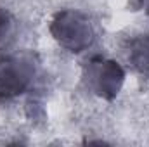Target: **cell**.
<instances>
[{
  "label": "cell",
  "instance_id": "cell-1",
  "mask_svg": "<svg viewBox=\"0 0 149 147\" xmlns=\"http://www.w3.org/2000/svg\"><path fill=\"white\" fill-rule=\"evenodd\" d=\"M52 33L63 45L70 47L73 52H80L92 40L88 23L81 19L78 14H71V12L59 14L57 21H54L52 24Z\"/></svg>",
  "mask_w": 149,
  "mask_h": 147
},
{
  "label": "cell",
  "instance_id": "cell-2",
  "mask_svg": "<svg viewBox=\"0 0 149 147\" xmlns=\"http://www.w3.org/2000/svg\"><path fill=\"white\" fill-rule=\"evenodd\" d=\"M31 76L30 62H23L19 59H9L0 62V95L12 97L21 94Z\"/></svg>",
  "mask_w": 149,
  "mask_h": 147
},
{
  "label": "cell",
  "instance_id": "cell-3",
  "mask_svg": "<svg viewBox=\"0 0 149 147\" xmlns=\"http://www.w3.org/2000/svg\"><path fill=\"white\" fill-rule=\"evenodd\" d=\"M97 92L108 99L118 94L120 85L123 81V71L114 62H101V68L97 69Z\"/></svg>",
  "mask_w": 149,
  "mask_h": 147
},
{
  "label": "cell",
  "instance_id": "cell-4",
  "mask_svg": "<svg viewBox=\"0 0 149 147\" xmlns=\"http://www.w3.org/2000/svg\"><path fill=\"white\" fill-rule=\"evenodd\" d=\"M132 59H134L137 69H141V71L149 69V38H142L137 42Z\"/></svg>",
  "mask_w": 149,
  "mask_h": 147
},
{
  "label": "cell",
  "instance_id": "cell-5",
  "mask_svg": "<svg viewBox=\"0 0 149 147\" xmlns=\"http://www.w3.org/2000/svg\"><path fill=\"white\" fill-rule=\"evenodd\" d=\"M10 26H12V23H10V16H9L3 9H0V45H2L3 40L7 38L9 31H10Z\"/></svg>",
  "mask_w": 149,
  "mask_h": 147
}]
</instances>
